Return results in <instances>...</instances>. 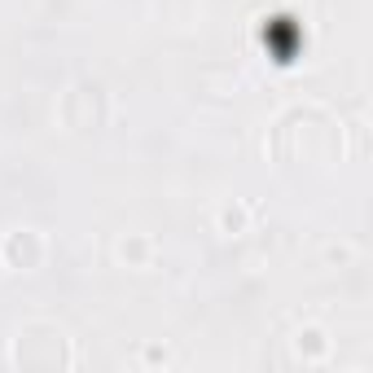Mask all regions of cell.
<instances>
[{
    "mask_svg": "<svg viewBox=\"0 0 373 373\" xmlns=\"http://www.w3.org/2000/svg\"><path fill=\"white\" fill-rule=\"evenodd\" d=\"M219 224H224V233H242L246 229V211L242 206H224V211H219Z\"/></svg>",
    "mask_w": 373,
    "mask_h": 373,
    "instance_id": "obj_1",
    "label": "cell"
}]
</instances>
